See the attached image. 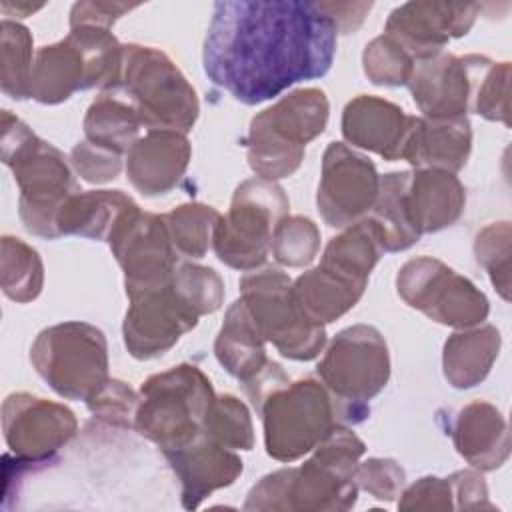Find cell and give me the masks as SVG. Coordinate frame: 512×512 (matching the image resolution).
<instances>
[{
    "label": "cell",
    "mask_w": 512,
    "mask_h": 512,
    "mask_svg": "<svg viewBox=\"0 0 512 512\" xmlns=\"http://www.w3.org/2000/svg\"><path fill=\"white\" fill-rule=\"evenodd\" d=\"M320 248V232L310 218L286 216L272 234V256L284 266L310 264Z\"/></svg>",
    "instance_id": "obj_36"
},
{
    "label": "cell",
    "mask_w": 512,
    "mask_h": 512,
    "mask_svg": "<svg viewBox=\"0 0 512 512\" xmlns=\"http://www.w3.org/2000/svg\"><path fill=\"white\" fill-rule=\"evenodd\" d=\"M102 330L86 322H64L42 330L30 360L50 388L70 400H92L110 380Z\"/></svg>",
    "instance_id": "obj_9"
},
{
    "label": "cell",
    "mask_w": 512,
    "mask_h": 512,
    "mask_svg": "<svg viewBox=\"0 0 512 512\" xmlns=\"http://www.w3.org/2000/svg\"><path fill=\"white\" fill-rule=\"evenodd\" d=\"M338 28L318 2H216L204 40V72L242 104H260L324 76Z\"/></svg>",
    "instance_id": "obj_1"
},
{
    "label": "cell",
    "mask_w": 512,
    "mask_h": 512,
    "mask_svg": "<svg viewBox=\"0 0 512 512\" xmlns=\"http://www.w3.org/2000/svg\"><path fill=\"white\" fill-rule=\"evenodd\" d=\"M2 430L18 460L46 464L76 434L74 414L56 402L18 392L2 404Z\"/></svg>",
    "instance_id": "obj_16"
},
{
    "label": "cell",
    "mask_w": 512,
    "mask_h": 512,
    "mask_svg": "<svg viewBox=\"0 0 512 512\" xmlns=\"http://www.w3.org/2000/svg\"><path fill=\"white\" fill-rule=\"evenodd\" d=\"M472 146V130L468 118L428 120L414 118L402 160L418 168H436L456 172L466 164Z\"/></svg>",
    "instance_id": "obj_26"
},
{
    "label": "cell",
    "mask_w": 512,
    "mask_h": 512,
    "mask_svg": "<svg viewBox=\"0 0 512 512\" xmlns=\"http://www.w3.org/2000/svg\"><path fill=\"white\" fill-rule=\"evenodd\" d=\"M268 456L292 462L314 450L334 428V404L320 382H288L266 396L260 410Z\"/></svg>",
    "instance_id": "obj_11"
},
{
    "label": "cell",
    "mask_w": 512,
    "mask_h": 512,
    "mask_svg": "<svg viewBox=\"0 0 512 512\" xmlns=\"http://www.w3.org/2000/svg\"><path fill=\"white\" fill-rule=\"evenodd\" d=\"M318 374L330 394L334 412L344 422H362L368 400L388 382L390 358L382 334L374 326H350L332 340L318 364Z\"/></svg>",
    "instance_id": "obj_8"
},
{
    "label": "cell",
    "mask_w": 512,
    "mask_h": 512,
    "mask_svg": "<svg viewBox=\"0 0 512 512\" xmlns=\"http://www.w3.org/2000/svg\"><path fill=\"white\" fill-rule=\"evenodd\" d=\"M164 456L182 482L184 508H196L210 492L230 486L242 474V460L206 434Z\"/></svg>",
    "instance_id": "obj_22"
},
{
    "label": "cell",
    "mask_w": 512,
    "mask_h": 512,
    "mask_svg": "<svg viewBox=\"0 0 512 512\" xmlns=\"http://www.w3.org/2000/svg\"><path fill=\"white\" fill-rule=\"evenodd\" d=\"M44 282V266L34 248L20 238H2V290L16 302L34 300Z\"/></svg>",
    "instance_id": "obj_33"
},
{
    "label": "cell",
    "mask_w": 512,
    "mask_h": 512,
    "mask_svg": "<svg viewBox=\"0 0 512 512\" xmlns=\"http://www.w3.org/2000/svg\"><path fill=\"white\" fill-rule=\"evenodd\" d=\"M450 434L458 454L474 468L494 470L510 454L506 420L488 402L478 400L458 410Z\"/></svg>",
    "instance_id": "obj_25"
},
{
    "label": "cell",
    "mask_w": 512,
    "mask_h": 512,
    "mask_svg": "<svg viewBox=\"0 0 512 512\" xmlns=\"http://www.w3.org/2000/svg\"><path fill=\"white\" fill-rule=\"evenodd\" d=\"M176 252L202 258L214 238V230L222 218L212 206L206 204H182L162 216Z\"/></svg>",
    "instance_id": "obj_32"
},
{
    "label": "cell",
    "mask_w": 512,
    "mask_h": 512,
    "mask_svg": "<svg viewBox=\"0 0 512 512\" xmlns=\"http://www.w3.org/2000/svg\"><path fill=\"white\" fill-rule=\"evenodd\" d=\"M190 152V142L182 132L148 130L128 150V180L146 196L166 194L184 176Z\"/></svg>",
    "instance_id": "obj_21"
},
{
    "label": "cell",
    "mask_w": 512,
    "mask_h": 512,
    "mask_svg": "<svg viewBox=\"0 0 512 512\" xmlns=\"http://www.w3.org/2000/svg\"><path fill=\"white\" fill-rule=\"evenodd\" d=\"M72 166L74 170L86 180V182H94V184H102L108 180H114L122 168L120 156L92 146L90 142H78L72 150Z\"/></svg>",
    "instance_id": "obj_43"
},
{
    "label": "cell",
    "mask_w": 512,
    "mask_h": 512,
    "mask_svg": "<svg viewBox=\"0 0 512 512\" xmlns=\"http://www.w3.org/2000/svg\"><path fill=\"white\" fill-rule=\"evenodd\" d=\"M204 434L230 450H252L254 446L248 408L230 394L214 398L206 416Z\"/></svg>",
    "instance_id": "obj_35"
},
{
    "label": "cell",
    "mask_w": 512,
    "mask_h": 512,
    "mask_svg": "<svg viewBox=\"0 0 512 512\" xmlns=\"http://www.w3.org/2000/svg\"><path fill=\"white\" fill-rule=\"evenodd\" d=\"M242 302L264 340L292 360H312L326 344L324 326L306 318L292 294V280L276 268L250 272L240 280Z\"/></svg>",
    "instance_id": "obj_12"
},
{
    "label": "cell",
    "mask_w": 512,
    "mask_h": 512,
    "mask_svg": "<svg viewBox=\"0 0 512 512\" xmlns=\"http://www.w3.org/2000/svg\"><path fill=\"white\" fill-rule=\"evenodd\" d=\"M500 350V332L482 326L452 334L444 344V376L454 388H472L486 378Z\"/></svg>",
    "instance_id": "obj_29"
},
{
    "label": "cell",
    "mask_w": 512,
    "mask_h": 512,
    "mask_svg": "<svg viewBox=\"0 0 512 512\" xmlns=\"http://www.w3.org/2000/svg\"><path fill=\"white\" fill-rule=\"evenodd\" d=\"M110 250L124 270L126 294L144 292L166 284L178 266L176 248L162 216L126 210L108 236Z\"/></svg>",
    "instance_id": "obj_14"
},
{
    "label": "cell",
    "mask_w": 512,
    "mask_h": 512,
    "mask_svg": "<svg viewBox=\"0 0 512 512\" xmlns=\"http://www.w3.org/2000/svg\"><path fill=\"white\" fill-rule=\"evenodd\" d=\"M402 300L446 326H474L488 316L486 296L464 276L440 260L420 256L408 260L396 278Z\"/></svg>",
    "instance_id": "obj_13"
},
{
    "label": "cell",
    "mask_w": 512,
    "mask_h": 512,
    "mask_svg": "<svg viewBox=\"0 0 512 512\" xmlns=\"http://www.w3.org/2000/svg\"><path fill=\"white\" fill-rule=\"evenodd\" d=\"M362 62L370 82L386 84V86L408 84L416 64L414 58L386 34L366 44Z\"/></svg>",
    "instance_id": "obj_38"
},
{
    "label": "cell",
    "mask_w": 512,
    "mask_h": 512,
    "mask_svg": "<svg viewBox=\"0 0 512 512\" xmlns=\"http://www.w3.org/2000/svg\"><path fill=\"white\" fill-rule=\"evenodd\" d=\"M508 78L510 62H492L482 72L472 100L476 114L508 124Z\"/></svg>",
    "instance_id": "obj_40"
},
{
    "label": "cell",
    "mask_w": 512,
    "mask_h": 512,
    "mask_svg": "<svg viewBox=\"0 0 512 512\" xmlns=\"http://www.w3.org/2000/svg\"><path fill=\"white\" fill-rule=\"evenodd\" d=\"M136 4H118V2H78L70 12V28L76 26H100L108 28Z\"/></svg>",
    "instance_id": "obj_45"
},
{
    "label": "cell",
    "mask_w": 512,
    "mask_h": 512,
    "mask_svg": "<svg viewBox=\"0 0 512 512\" xmlns=\"http://www.w3.org/2000/svg\"><path fill=\"white\" fill-rule=\"evenodd\" d=\"M140 118L134 106L114 88L104 90L88 108L84 118L86 142L110 150L118 156L132 148L138 140Z\"/></svg>",
    "instance_id": "obj_30"
},
{
    "label": "cell",
    "mask_w": 512,
    "mask_h": 512,
    "mask_svg": "<svg viewBox=\"0 0 512 512\" xmlns=\"http://www.w3.org/2000/svg\"><path fill=\"white\" fill-rule=\"evenodd\" d=\"M288 198L284 190L264 178L244 180L234 196L226 216L214 230L216 256L236 270H256L268 258L272 234L282 218L288 216Z\"/></svg>",
    "instance_id": "obj_10"
},
{
    "label": "cell",
    "mask_w": 512,
    "mask_h": 512,
    "mask_svg": "<svg viewBox=\"0 0 512 512\" xmlns=\"http://www.w3.org/2000/svg\"><path fill=\"white\" fill-rule=\"evenodd\" d=\"M478 10V4L406 2L390 12L386 36L400 44L414 62L430 60L450 38L468 34Z\"/></svg>",
    "instance_id": "obj_19"
},
{
    "label": "cell",
    "mask_w": 512,
    "mask_h": 512,
    "mask_svg": "<svg viewBox=\"0 0 512 512\" xmlns=\"http://www.w3.org/2000/svg\"><path fill=\"white\" fill-rule=\"evenodd\" d=\"M464 202V186L452 172L436 168L410 172L404 206L418 236L452 226L460 218Z\"/></svg>",
    "instance_id": "obj_23"
},
{
    "label": "cell",
    "mask_w": 512,
    "mask_h": 512,
    "mask_svg": "<svg viewBox=\"0 0 512 512\" xmlns=\"http://www.w3.org/2000/svg\"><path fill=\"white\" fill-rule=\"evenodd\" d=\"M454 498H458V508H492L488 502V490L480 474L462 470L450 476Z\"/></svg>",
    "instance_id": "obj_46"
},
{
    "label": "cell",
    "mask_w": 512,
    "mask_h": 512,
    "mask_svg": "<svg viewBox=\"0 0 512 512\" xmlns=\"http://www.w3.org/2000/svg\"><path fill=\"white\" fill-rule=\"evenodd\" d=\"M364 278H358L330 262L320 260L314 270L292 282V294L300 310L318 326L346 314L364 294Z\"/></svg>",
    "instance_id": "obj_24"
},
{
    "label": "cell",
    "mask_w": 512,
    "mask_h": 512,
    "mask_svg": "<svg viewBox=\"0 0 512 512\" xmlns=\"http://www.w3.org/2000/svg\"><path fill=\"white\" fill-rule=\"evenodd\" d=\"M328 100L318 88L282 96L250 122L248 164L264 180L290 176L300 166L306 144L324 132Z\"/></svg>",
    "instance_id": "obj_6"
},
{
    "label": "cell",
    "mask_w": 512,
    "mask_h": 512,
    "mask_svg": "<svg viewBox=\"0 0 512 512\" xmlns=\"http://www.w3.org/2000/svg\"><path fill=\"white\" fill-rule=\"evenodd\" d=\"M404 480V470L394 460L370 458L356 466V484L380 500H394Z\"/></svg>",
    "instance_id": "obj_42"
},
{
    "label": "cell",
    "mask_w": 512,
    "mask_h": 512,
    "mask_svg": "<svg viewBox=\"0 0 512 512\" xmlns=\"http://www.w3.org/2000/svg\"><path fill=\"white\" fill-rule=\"evenodd\" d=\"M474 254L478 264H482L494 286L500 290L502 298L508 300L510 286V224L494 222L484 228L474 242Z\"/></svg>",
    "instance_id": "obj_39"
},
{
    "label": "cell",
    "mask_w": 512,
    "mask_h": 512,
    "mask_svg": "<svg viewBox=\"0 0 512 512\" xmlns=\"http://www.w3.org/2000/svg\"><path fill=\"white\" fill-rule=\"evenodd\" d=\"M414 118L388 100L362 94L346 104L342 134L350 144L376 152L392 162L402 158Z\"/></svg>",
    "instance_id": "obj_20"
},
{
    "label": "cell",
    "mask_w": 512,
    "mask_h": 512,
    "mask_svg": "<svg viewBox=\"0 0 512 512\" xmlns=\"http://www.w3.org/2000/svg\"><path fill=\"white\" fill-rule=\"evenodd\" d=\"M380 188L376 166L342 142H332L322 158L318 184V210L332 228H344L364 220L372 210Z\"/></svg>",
    "instance_id": "obj_15"
},
{
    "label": "cell",
    "mask_w": 512,
    "mask_h": 512,
    "mask_svg": "<svg viewBox=\"0 0 512 512\" xmlns=\"http://www.w3.org/2000/svg\"><path fill=\"white\" fill-rule=\"evenodd\" d=\"M402 496L404 498L398 502V508L402 510H414V508L448 510L454 506L452 504L454 492H452L450 478H434V476L420 478Z\"/></svg>",
    "instance_id": "obj_44"
},
{
    "label": "cell",
    "mask_w": 512,
    "mask_h": 512,
    "mask_svg": "<svg viewBox=\"0 0 512 512\" xmlns=\"http://www.w3.org/2000/svg\"><path fill=\"white\" fill-rule=\"evenodd\" d=\"M136 206L122 190H90L72 194L56 216L58 236L74 234L94 240H108L118 218Z\"/></svg>",
    "instance_id": "obj_28"
},
{
    "label": "cell",
    "mask_w": 512,
    "mask_h": 512,
    "mask_svg": "<svg viewBox=\"0 0 512 512\" xmlns=\"http://www.w3.org/2000/svg\"><path fill=\"white\" fill-rule=\"evenodd\" d=\"M138 396L130 386H126L120 380H108L106 386L88 400V408L94 416L118 424V426H130L138 408Z\"/></svg>",
    "instance_id": "obj_41"
},
{
    "label": "cell",
    "mask_w": 512,
    "mask_h": 512,
    "mask_svg": "<svg viewBox=\"0 0 512 512\" xmlns=\"http://www.w3.org/2000/svg\"><path fill=\"white\" fill-rule=\"evenodd\" d=\"M264 342L266 340L262 338L256 322L240 298L226 312L224 324L214 344V352L226 372H230L242 382V386H246L262 376L272 364V360L266 358Z\"/></svg>",
    "instance_id": "obj_27"
},
{
    "label": "cell",
    "mask_w": 512,
    "mask_h": 512,
    "mask_svg": "<svg viewBox=\"0 0 512 512\" xmlns=\"http://www.w3.org/2000/svg\"><path fill=\"white\" fill-rule=\"evenodd\" d=\"M408 176L410 172H390L380 178L378 196L368 220L376 226L384 252L406 250L420 238L412 228L404 206Z\"/></svg>",
    "instance_id": "obj_31"
},
{
    "label": "cell",
    "mask_w": 512,
    "mask_h": 512,
    "mask_svg": "<svg viewBox=\"0 0 512 512\" xmlns=\"http://www.w3.org/2000/svg\"><path fill=\"white\" fill-rule=\"evenodd\" d=\"M116 90L134 106L148 130H192L200 106L194 88L160 50L150 46H124L122 78Z\"/></svg>",
    "instance_id": "obj_7"
},
{
    "label": "cell",
    "mask_w": 512,
    "mask_h": 512,
    "mask_svg": "<svg viewBox=\"0 0 512 512\" xmlns=\"http://www.w3.org/2000/svg\"><path fill=\"white\" fill-rule=\"evenodd\" d=\"M364 442L334 426L300 468L264 476L248 494L246 510H348L356 502V466Z\"/></svg>",
    "instance_id": "obj_2"
},
{
    "label": "cell",
    "mask_w": 512,
    "mask_h": 512,
    "mask_svg": "<svg viewBox=\"0 0 512 512\" xmlns=\"http://www.w3.org/2000/svg\"><path fill=\"white\" fill-rule=\"evenodd\" d=\"M492 64L486 56L464 58L438 54L414 64L408 80L414 102L428 120L464 118L476 92L482 72Z\"/></svg>",
    "instance_id": "obj_18"
},
{
    "label": "cell",
    "mask_w": 512,
    "mask_h": 512,
    "mask_svg": "<svg viewBox=\"0 0 512 512\" xmlns=\"http://www.w3.org/2000/svg\"><path fill=\"white\" fill-rule=\"evenodd\" d=\"M180 298L198 314H210L222 306L224 284L220 276L206 266L192 262H178L170 278Z\"/></svg>",
    "instance_id": "obj_37"
},
{
    "label": "cell",
    "mask_w": 512,
    "mask_h": 512,
    "mask_svg": "<svg viewBox=\"0 0 512 512\" xmlns=\"http://www.w3.org/2000/svg\"><path fill=\"white\" fill-rule=\"evenodd\" d=\"M32 36L26 26L2 20V92L10 98H30Z\"/></svg>",
    "instance_id": "obj_34"
},
{
    "label": "cell",
    "mask_w": 512,
    "mask_h": 512,
    "mask_svg": "<svg viewBox=\"0 0 512 512\" xmlns=\"http://www.w3.org/2000/svg\"><path fill=\"white\" fill-rule=\"evenodd\" d=\"M124 46L100 26H76L70 34L36 54L30 98L58 104L86 88L114 90L122 78Z\"/></svg>",
    "instance_id": "obj_4"
},
{
    "label": "cell",
    "mask_w": 512,
    "mask_h": 512,
    "mask_svg": "<svg viewBox=\"0 0 512 512\" xmlns=\"http://www.w3.org/2000/svg\"><path fill=\"white\" fill-rule=\"evenodd\" d=\"M2 162L14 172L20 188L18 212L24 228L42 238H58L56 216L62 204L80 192L64 154L2 110Z\"/></svg>",
    "instance_id": "obj_3"
},
{
    "label": "cell",
    "mask_w": 512,
    "mask_h": 512,
    "mask_svg": "<svg viewBox=\"0 0 512 512\" xmlns=\"http://www.w3.org/2000/svg\"><path fill=\"white\" fill-rule=\"evenodd\" d=\"M214 398L210 380L200 368L174 366L142 384L134 426L164 454L180 450L204 434Z\"/></svg>",
    "instance_id": "obj_5"
},
{
    "label": "cell",
    "mask_w": 512,
    "mask_h": 512,
    "mask_svg": "<svg viewBox=\"0 0 512 512\" xmlns=\"http://www.w3.org/2000/svg\"><path fill=\"white\" fill-rule=\"evenodd\" d=\"M172 278V276H170ZM124 318V344L138 360L158 358L198 324V314L180 298L172 282L130 294Z\"/></svg>",
    "instance_id": "obj_17"
}]
</instances>
